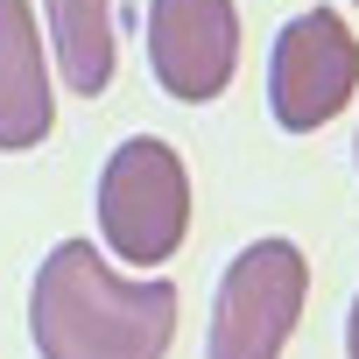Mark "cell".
<instances>
[{"mask_svg": "<svg viewBox=\"0 0 359 359\" xmlns=\"http://www.w3.org/2000/svg\"><path fill=\"white\" fill-rule=\"evenodd\" d=\"M43 359H162L176 338V282L113 275L92 240H57L29 289Z\"/></svg>", "mask_w": 359, "mask_h": 359, "instance_id": "obj_1", "label": "cell"}, {"mask_svg": "<svg viewBox=\"0 0 359 359\" xmlns=\"http://www.w3.org/2000/svg\"><path fill=\"white\" fill-rule=\"evenodd\" d=\"M191 233V169L162 134H134L99 169V240L127 268H162Z\"/></svg>", "mask_w": 359, "mask_h": 359, "instance_id": "obj_2", "label": "cell"}, {"mask_svg": "<svg viewBox=\"0 0 359 359\" xmlns=\"http://www.w3.org/2000/svg\"><path fill=\"white\" fill-rule=\"evenodd\" d=\"M310 303V261L296 240H247L212 296V331L205 359H282L289 331L303 324Z\"/></svg>", "mask_w": 359, "mask_h": 359, "instance_id": "obj_3", "label": "cell"}, {"mask_svg": "<svg viewBox=\"0 0 359 359\" xmlns=\"http://www.w3.org/2000/svg\"><path fill=\"white\" fill-rule=\"evenodd\" d=\"M359 92V36L338 8H303L268 50V113L289 134L331 127Z\"/></svg>", "mask_w": 359, "mask_h": 359, "instance_id": "obj_4", "label": "cell"}, {"mask_svg": "<svg viewBox=\"0 0 359 359\" xmlns=\"http://www.w3.org/2000/svg\"><path fill=\"white\" fill-rule=\"evenodd\" d=\"M148 71L184 106L219 99L240 71V0H148Z\"/></svg>", "mask_w": 359, "mask_h": 359, "instance_id": "obj_5", "label": "cell"}, {"mask_svg": "<svg viewBox=\"0 0 359 359\" xmlns=\"http://www.w3.org/2000/svg\"><path fill=\"white\" fill-rule=\"evenodd\" d=\"M57 92L43 57V15L29 0H0V155H22L50 134Z\"/></svg>", "mask_w": 359, "mask_h": 359, "instance_id": "obj_6", "label": "cell"}, {"mask_svg": "<svg viewBox=\"0 0 359 359\" xmlns=\"http://www.w3.org/2000/svg\"><path fill=\"white\" fill-rule=\"evenodd\" d=\"M43 36H50V71L78 92L99 99L120 64V8L113 0H43Z\"/></svg>", "mask_w": 359, "mask_h": 359, "instance_id": "obj_7", "label": "cell"}, {"mask_svg": "<svg viewBox=\"0 0 359 359\" xmlns=\"http://www.w3.org/2000/svg\"><path fill=\"white\" fill-rule=\"evenodd\" d=\"M345 359H359V296L345 303Z\"/></svg>", "mask_w": 359, "mask_h": 359, "instance_id": "obj_8", "label": "cell"}, {"mask_svg": "<svg viewBox=\"0 0 359 359\" xmlns=\"http://www.w3.org/2000/svg\"><path fill=\"white\" fill-rule=\"evenodd\" d=\"M352 169H359V134H352Z\"/></svg>", "mask_w": 359, "mask_h": 359, "instance_id": "obj_9", "label": "cell"}, {"mask_svg": "<svg viewBox=\"0 0 359 359\" xmlns=\"http://www.w3.org/2000/svg\"><path fill=\"white\" fill-rule=\"evenodd\" d=\"M352 8H359V0H352Z\"/></svg>", "mask_w": 359, "mask_h": 359, "instance_id": "obj_10", "label": "cell"}]
</instances>
